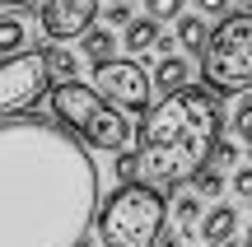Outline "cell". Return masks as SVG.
<instances>
[{
    "label": "cell",
    "instance_id": "13",
    "mask_svg": "<svg viewBox=\"0 0 252 247\" xmlns=\"http://www.w3.org/2000/svg\"><path fill=\"white\" fill-rule=\"evenodd\" d=\"M159 47V24L154 19H131L126 24V52H150Z\"/></svg>",
    "mask_w": 252,
    "mask_h": 247
},
{
    "label": "cell",
    "instance_id": "22",
    "mask_svg": "<svg viewBox=\"0 0 252 247\" xmlns=\"http://www.w3.org/2000/svg\"><path fill=\"white\" fill-rule=\"evenodd\" d=\"M196 9H201V19H224L229 0H196Z\"/></svg>",
    "mask_w": 252,
    "mask_h": 247
},
{
    "label": "cell",
    "instance_id": "3",
    "mask_svg": "<svg viewBox=\"0 0 252 247\" xmlns=\"http://www.w3.org/2000/svg\"><path fill=\"white\" fill-rule=\"evenodd\" d=\"M47 103H52L56 126H65L84 149H112V154H122V149L131 145V136H135L126 112H117L112 103H103L98 89H89V84H80V80L52 84Z\"/></svg>",
    "mask_w": 252,
    "mask_h": 247
},
{
    "label": "cell",
    "instance_id": "11",
    "mask_svg": "<svg viewBox=\"0 0 252 247\" xmlns=\"http://www.w3.org/2000/svg\"><path fill=\"white\" fill-rule=\"evenodd\" d=\"M150 84H159V93H178V89H187V61H182V56H163V61L154 65Z\"/></svg>",
    "mask_w": 252,
    "mask_h": 247
},
{
    "label": "cell",
    "instance_id": "14",
    "mask_svg": "<svg viewBox=\"0 0 252 247\" xmlns=\"http://www.w3.org/2000/svg\"><path fill=\"white\" fill-rule=\"evenodd\" d=\"M173 220H178L182 238H191V233H196V220H201V196L196 192L178 196V201H173Z\"/></svg>",
    "mask_w": 252,
    "mask_h": 247
},
{
    "label": "cell",
    "instance_id": "5",
    "mask_svg": "<svg viewBox=\"0 0 252 247\" xmlns=\"http://www.w3.org/2000/svg\"><path fill=\"white\" fill-rule=\"evenodd\" d=\"M201 75H206L210 93H243L252 89V14L229 9L215 28H210L206 56H201Z\"/></svg>",
    "mask_w": 252,
    "mask_h": 247
},
{
    "label": "cell",
    "instance_id": "19",
    "mask_svg": "<svg viewBox=\"0 0 252 247\" xmlns=\"http://www.w3.org/2000/svg\"><path fill=\"white\" fill-rule=\"evenodd\" d=\"M234 164H238V145L220 136V140H215V149H210V164H206V168H215V173H229Z\"/></svg>",
    "mask_w": 252,
    "mask_h": 247
},
{
    "label": "cell",
    "instance_id": "20",
    "mask_svg": "<svg viewBox=\"0 0 252 247\" xmlns=\"http://www.w3.org/2000/svg\"><path fill=\"white\" fill-rule=\"evenodd\" d=\"M117 182H122V187L140 182V159H135V154H126V149L117 154Z\"/></svg>",
    "mask_w": 252,
    "mask_h": 247
},
{
    "label": "cell",
    "instance_id": "2",
    "mask_svg": "<svg viewBox=\"0 0 252 247\" xmlns=\"http://www.w3.org/2000/svg\"><path fill=\"white\" fill-rule=\"evenodd\" d=\"M220 131H224V108L220 93L187 84L178 93H163L140 121V182L154 192H168L178 182H191L201 168L210 164Z\"/></svg>",
    "mask_w": 252,
    "mask_h": 247
},
{
    "label": "cell",
    "instance_id": "1",
    "mask_svg": "<svg viewBox=\"0 0 252 247\" xmlns=\"http://www.w3.org/2000/svg\"><path fill=\"white\" fill-rule=\"evenodd\" d=\"M98 220V164L65 126L0 121V247H84Z\"/></svg>",
    "mask_w": 252,
    "mask_h": 247
},
{
    "label": "cell",
    "instance_id": "26",
    "mask_svg": "<svg viewBox=\"0 0 252 247\" xmlns=\"http://www.w3.org/2000/svg\"><path fill=\"white\" fill-rule=\"evenodd\" d=\"M243 247H252V229H248V238H243Z\"/></svg>",
    "mask_w": 252,
    "mask_h": 247
},
{
    "label": "cell",
    "instance_id": "4",
    "mask_svg": "<svg viewBox=\"0 0 252 247\" xmlns=\"http://www.w3.org/2000/svg\"><path fill=\"white\" fill-rule=\"evenodd\" d=\"M163 215H168L163 192H154L145 182L117 187L98 205V220H94L98 247H154L163 233Z\"/></svg>",
    "mask_w": 252,
    "mask_h": 247
},
{
    "label": "cell",
    "instance_id": "9",
    "mask_svg": "<svg viewBox=\"0 0 252 247\" xmlns=\"http://www.w3.org/2000/svg\"><path fill=\"white\" fill-rule=\"evenodd\" d=\"M234 233H238V210H234V205H215V210L201 215V243H206V247L234 243Z\"/></svg>",
    "mask_w": 252,
    "mask_h": 247
},
{
    "label": "cell",
    "instance_id": "17",
    "mask_svg": "<svg viewBox=\"0 0 252 247\" xmlns=\"http://www.w3.org/2000/svg\"><path fill=\"white\" fill-rule=\"evenodd\" d=\"M229 126H234V136L252 140V93H238L234 112H229Z\"/></svg>",
    "mask_w": 252,
    "mask_h": 247
},
{
    "label": "cell",
    "instance_id": "12",
    "mask_svg": "<svg viewBox=\"0 0 252 247\" xmlns=\"http://www.w3.org/2000/svg\"><path fill=\"white\" fill-rule=\"evenodd\" d=\"M80 47H84V56H89L94 65H103V61H112V52H117V37H112L108 28H89V33L80 37Z\"/></svg>",
    "mask_w": 252,
    "mask_h": 247
},
{
    "label": "cell",
    "instance_id": "25",
    "mask_svg": "<svg viewBox=\"0 0 252 247\" xmlns=\"http://www.w3.org/2000/svg\"><path fill=\"white\" fill-rule=\"evenodd\" d=\"M154 247H178V238H168V233H163V238H159V243H154Z\"/></svg>",
    "mask_w": 252,
    "mask_h": 247
},
{
    "label": "cell",
    "instance_id": "21",
    "mask_svg": "<svg viewBox=\"0 0 252 247\" xmlns=\"http://www.w3.org/2000/svg\"><path fill=\"white\" fill-rule=\"evenodd\" d=\"M145 9H150L154 24H163V19H178L182 14V0H145Z\"/></svg>",
    "mask_w": 252,
    "mask_h": 247
},
{
    "label": "cell",
    "instance_id": "7",
    "mask_svg": "<svg viewBox=\"0 0 252 247\" xmlns=\"http://www.w3.org/2000/svg\"><path fill=\"white\" fill-rule=\"evenodd\" d=\"M94 89H98V98L103 103H112V108H126V112H150V75L140 70L135 61H103V65H94Z\"/></svg>",
    "mask_w": 252,
    "mask_h": 247
},
{
    "label": "cell",
    "instance_id": "8",
    "mask_svg": "<svg viewBox=\"0 0 252 247\" xmlns=\"http://www.w3.org/2000/svg\"><path fill=\"white\" fill-rule=\"evenodd\" d=\"M42 33L52 42H70V37H84L98 19V0H42Z\"/></svg>",
    "mask_w": 252,
    "mask_h": 247
},
{
    "label": "cell",
    "instance_id": "16",
    "mask_svg": "<svg viewBox=\"0 0 252 247\" xmlns=\"http://www.w3.org/2000/svg\"><path fill=\"white\" fill-rule=\"evenodd\" d=\"M24 33H28V28L19 24V19H0V56L24 52Z\"/></svg>",
    "mask_w": 252,
    "mask_h": 247
},
{
    "label": "cell",
    "instance_id": "6",
    "mask_svg": "<svg viewBox=\"0 0 252 247\" xmlns=\"http://www.w3.org/2000/svg\"><path fill=\"white\" fill-rule=\"evenodd\" d=\"M52 93V75H47V52H14L0 56V121L24 117L37 98Z\"/></svg>",
    "mask_w": 252,
    "mask_h": 247
},
{
    "label": "cell",
    "instance_id": "15",
    "mask_svg": "<svg viewBox=\"0 0 252 247\" xmlns=\"http://www.w3.org/2000/svg\"><path fill=\"white\" fill-rule=\"evenodd\" d=\"M75 70H80V61H75L65 47H52V52H47V75H52L56 84H70Z\"/></svg>",
    "mask_w": 252,
    "mask_h": 247
},
{
    "label": "cell",
    "instance_id": "24",
    "mask_svg": "<svg viewBox=\"0 0 252 247\" xmlns=\"http://www.w3.org/2000/svg\"><path fill=\"white\" fill-rule=\"evenodd\" d=\"M19 5H33V0H0V9H19Z\"/></svg>",
    "mask_w": 252,
    "mask_h": 247
},
{
    "label": "cell",
    "instance_id": "18",
    "mask_svg": "<svg viewBox=\"0 0 252 247\" xmlns=\"http://www.w3.org/2000/svg\"><path fill=\"white\" fill-rule=\"evenodd\" d=\"M191 187H196V196H206V201H215V196L220 192H224V173H215V168H201V173L196 177H191Z\"/></svg>",
    "mask_w": 252,
    "mask_h": 247
},
{
    "label": "cell",
    "instance_id": "10",
    "mask_svg": "<svg viewBox=\"0 0 252 247\" xmlns=\"http://www.w3.org/2000/svg\"><path fill=\"white\" fill-rule=\"evenodd\" d=\"M178 42H182V52H187V56H206V42H210L206 19H201V14H182L178 19Z\"/></svg>",
    "mask_w": 252,
    "mask_h": 247
},
{
    "label": "cell",
    "instance_id": "23",
    "mask_svg": "<svg viewBox=\"0 0 252 247\" xmlns=\"http://www.w3.org/2000/svg\"><path fill=\"white\" fill-rule=\"evenodd\" d=\"M229 187H234V192L243 196V201H252V168H238V173H234V182H229Z\"/></svg>",
    "mask_w": 252,
    "mask_h": 247
},
{
    "label": "cell",
    "instance_id": "27",
    "mask_svg": "<svg viewBox=\"0 0 252 247\" xmlns=\"http://www.w3.org/2000/svg\"><path fill=\"white\" fill-rule=\"evenodd\" d=\"M248 159H252V140H248Z\"/></svg>",
    "mask_w": 252,
    "mask_h": 247
}]
</instances>
